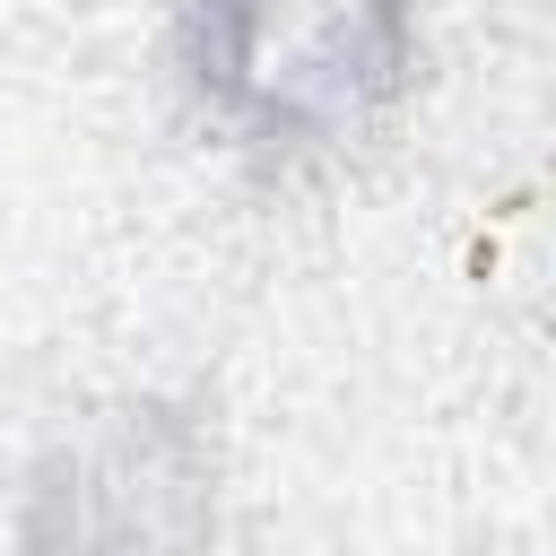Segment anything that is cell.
Listing matches in <instances>:
<instances>
[{
	"instance_id": "1",
	"label": "cell",
	"mask_w": 556,
	"mask_h": 556,
	"mask_svg": "<svg viewBox=\"0 0 556 556\" xmlns=\"http://www.w3.org/2000/svg\"><path fill=\"white\" fill-rule=\"evenodd\" d=\"M191 113L261 174L374 148L426 78L417 0H174Z\"/></svg>"
},
{
	"instance_id": "2",
	"label": "cell",
	"mask_w": 556,
	"mask_h": 556,
	"mask_svg": "<svg viewBox=\"0 0 556 556\" xmlns=\"http://www.w3.org/2000/svg\"><path fill=\"white\" fill-rule=\"evenodd\" d=\"M217 434L191 400L122 391L70 417L26 469L17 556H208Z\"/></svg>"
}]
</instances>
